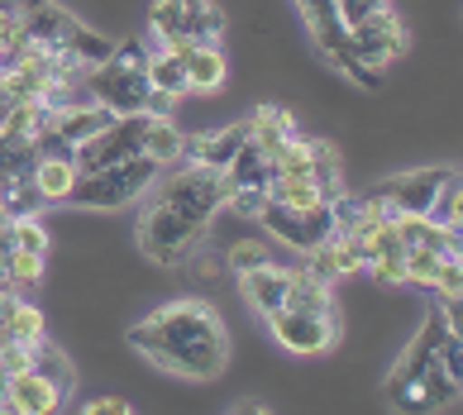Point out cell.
<instances>
[{
    "mask_svg": "<svg viewBox=\"0 0 463 415\" xmlns=\"http://www.w3.org/2000/svg\"><path fill=\"white\" fill-rule=\"evenodd\" d=\"M129 349L182 382H215L230 368V330L220 310L201 297L158 306L129 330Z\"/></svg>",
    "mask_w": 463,
    "mask_h": 415,
    "instance_id": "cell-1",
    "label": "cell"
},
{
    "mask_svg": "<svg viewBox=\"0 0 463 415\" xmlns=\"http://www.w3.org/2000/svg\"><path fill=\"white\" fill-rule=\"evenodd\" d=\"M458 377H463L458 330L439 310H430L420 335L406 344L397 368L387 373L383 391L397 410H449L458 401Z\"/></svg>",
    "mask_w": 463,
    "mask_h": 415,
    "instance_id": "cell-2",
    "label": "cell"
},
{
    "mask_svg": "<svg viewBox=\"0 0 463 415\" xmlns=\"http://www.w3.org/2000/svg\"><path fill=\"white\" fill-rule=\"evenodd\" d=\"M14 10H20L24 39L33 48H43V53H53V58H72V62H81L91 72V67H100L115 53V43L106 39V33L81 24L72 10L58 5V0H20Z\"/></svg>",
    "mask_w": 463,
    "mask_h": 415,
    "instance_id": "cell-3",
    "label": "cell"
},
{
    "mask_svg": "<svg viewBox=\"0 0 463 415\" xmlns=\"http://www.w3.org/2000/svg\"><path fill=\"white\" fill-rule=\"evenodd\" d=\"M87 96L100 100L110 115H148L153 86L144 72V43L139 39L115 43V53L87 72Z\"/></svg>",
    "mask_w": 463,
    "mask_h": 415,
    "instance_id": "cell-4",
    "label": "cell"
},
{
    "mask_svg": "<svg viewBox=\"0 0 463 415\" xmlns=\"http://www.w3.org/2000/svg\"><path fill=\"white\" fill-rule=\"evenodd\" d=\"M158 172L163 167L153 158H144V153L106 163L96 172H77V186H72V196H67V205H77V211H119V205L144 201V192L158 182Z\"/></svg>",
    "mask_w": 463,
    "mask_h": 415,
    "instance_id": "cell-5",
    "label": "cell"
},
{
    "mask_svg": "<svg viewBox=\"0 0 463 415\" xmlns=\"http://www.w3.org/2000/svg\"><path fill=\"white\" fill-rule=\"evenodd\" d=\"M148 33L158 43H220L225 14L211 0H153Z\"/></svg>",
    "mask_w": 463,
    "mask_h": 415,
    "instance_id": "cell-6",
    "label": "cell"
},
{
    "mask_svg": "<svg viewBox=\"0 0 463 415\" xmlns=\"http://www.w3.org/2000/svg\"><path fill=\"white\" fill-rule=\"evenodd\" d=\"M268 335L278 349L297 354V358H316V354H330L339 344V316L335 310H268L263 316Z\"/></svg>",
    "mask_w": 463,
    "mask_h": 415,
    "instance_id": "cell-7",
    "label": "cell"
},
{
    "mask_svg": "<svg viewBox=\"0 0 463 415\" xmlns=\"http://www.w3.org/2000/svg\"><path fill=\"white\" fill-rule=\"evenodd\" d=\"M259 224H263L272 239H282L287 249L311 253V249H320L325 239L339 230V201H320V205H306V211H291V205L268 201Z\"/></svg>",
    "mask_w": 463,
    "mask_h": 415,
    "instance_id": "cell-8",
    "label": "cell"
},
{
    "mask_svg": "<svg viewBox=\"0 0 463 415\" xmlns=\"http://www.w3.org/2000/svg\"><path fill=\"white\" fill-rule=\"evenodd\" d=\"M297 10H301L306 29H311V39L320 43V53L330 58L345 77H354L358 86H368V91H373V86H377V72L354 58L349 29H345V20H339V5H335V0H297Z\"/></svg>",
    "mask_w": 463,
    "mask_h": 415,
    "instance_id": "cell-9",
    "label": "cell"
},
{
    "mask_svg": "<svg viewBox=\"0 0 463 415\" xmlns=\"http://www.w3.org/2000/svg\"><path fill=\"white\" fill-rule=\"evenodd\" d=\"M349 43H354V58L364 62V67H373V72H383L387 62H397L402 53H406V24H402V14L392 10V5H383V10H373L368 20H358V24H349Z\"/></svg>",
    "mask_w": 463,
    "mask_h": 415,
    "instance_id": "cell-10",
    "label": "cell"
},
{
    "mask_svg": "<svg viewBox=\"0 0 463 415\" xmlns=\"http://www.w3.org/2000/svg\"><path fill=\"white\" fill-rule=\"evenodd\" d=\"M449 177V167H416V172H397L383 186H373L368 196H377L392 215H430L439 182Z\"/></svg>",
    "mask_w": 463,
    "mask_h": 415,
    "instance_id": "cell-11",
    "label": "cell"
},
{
    "mask_svg": "<svg viewBox=\"0 0 463 415\" xmlns=\"http://www.w3.org/2000/svg\"><path fill=\"white\" fill-rule=\"evenodd\" d=\"M62 406V387L53 377H43L39 368L10 373L5 377V410L14 415H53Z\"/></svg>",
    "mask_w": 463,
    "mask_h": 415,
    "instance_id": "cell-12",
    "label": "cell"
},
{
    "mask_svg": "<svg viewBox=\"0 0 463 415\" xmlns=\"http://www.w3.org/2000/svg\"><path fill=\"white\" fill-rule=\"evenodd\" d=\"M306 268H311L320 282H335V277H364L368 258H364V249H358L345 230H335L320 249L306 253Z\"/></svg>",
    "mask_w": 463,
    "mask_h": 415,
    "instance_id": "cell-13",
    "label": "cell"
},
{
    "mask_svg": "<svg viewBox=\"0 0 463 415\" xmlns=\"http://www.w3.org/2000/svg\"><path fill=\"white\" fill-rule=\"evenodd\" d=\"M249 144V119H239V125L220 129V134H201V138H186V163L196 167H211V172H225L230 158L239 148Z\"/></svg>",
    "mask_w": 463,
    "mask_h": 415,
    "instance_id": "cell-14",
    "label": "cell"
},
{
    "mask_svg": "<svg viewBox=\"0 0 463 415\" xmlns=\"http://www.w3.org/2000/svg\"><path fill=\"white\" fill-rule=\"evenodd\" d=\"M29 182H33V196H39L43 205H67V196H72V186H77L72 153H39Z\"/></svg>",
    "mask_w": 463,
    "mask_h": 415,
    "instance_id": "cell-15",
    "label": "cell"
},
{
    "mask_svg": "<svg viewBox=\"0 0 463 415\" xmlns=\"http://www.w3.org/2000/svg\"><path fill=\"white\" fill-rule=\"evenodd\" d=\"M144 72H148V86L163 96H186V43H158L144 53Z\"/></svg>",
    "mask_w": 463,
    "mask_h": 415,
    "instance_id": "cell-16",
    "label": "cell"
},
{
    "mask_svg": "<svg viewBox=\"0 0 463 415\" xmlns=\"http://www.w3.org/2000/svg\"><path fill=\"white\" fill-rule=\"evenodd\" d=\"M230 77V62L220 53V43H186V91L215 96Z\"/></svg>",
    "mask_w": 463,
    "mask_h": 415,
    "instance_id": "cell-17",
    "label": "cell"
},
{
    "mask_svg": "<svg viewBox=\"0 0 463 415\" xmlns=\"http://www.w3.org/2000/svg\"><path fill=\"white\" fill-rule=\"evenodd\" d=\"M239 291H244V301L259 310V316H268V310H278L282 297H287V268L263 263V268L239 272Z\"/></svg>",
    "mask_w": 463,
    "mask_h": 415,
    "instance_id": "cell-18",
    "label": "cell"
},
{
    "mask_svg": "<svg viewBox=\"0 0 463 415\" xmlns=\"http://www.w3.org/2000/svg\"><path fill=\"white\" fill-rule=\"evenodd\" d=\"M144 158H153L158 167H177L186 158V134L173 115H148L144 129Z\"/></svg>",
    "mask_w": 463,
    "mask_h": 415,
    "instance_id": "cell-19",
    "label": "cell"
},
{
    "mask_svg": "<svg viewBox=\"0 0 463 415\" xmlns=\"http://www.w3.org/2000/svg\"><path fill=\"white\" fill-rule=\"evenodd\" d=\"M282 306L287 310H335V291H330V282H320L311 268H287V297H282Z\"/></svg>",
    "mask_w": 463,
    "mask_h": 415,
    "instance_id": "cell-20",
    "label": "cell"
},
{
    "mask_svg": "<svg viewBox=\"0 0 463 415\" xmlns=\"http://www.w3.org/2000/svg\"><path fill=\"white\" fill-rule=\"evenodd\" d=\"M39 339H48L43 310H39V306H29L24 297H14L10 316L0 320V344H39Z\"/></svg>",
    "mask_w": 463,
    "mask_h": 415,
    "instance_id": "cell-21",
    "label": "cell"
},
{
    "mask_svg": "<svg viewBox=\"0 0 463 415\" xmlns=\"http://www.w3.org/2000/svg\"><path fill=\"white\" fill-rule=\"evenodd\" d=\"M287 134H297V115H291L287 106H259L249 115V144L253 148H272V144H282Z\"/></svg>",
    "mask_w": 463,
    "mask_h": 415,
    "instance_id": "cell-22",
    "label": "cell"
},
{
    "mask_svg": "<svg viewBox=\"0 0 463 415\" xmlns=\"http://www.w3.org/2000/svg\"><path fill=\"white\" fill-rule=\"evenodd\" d=\"M268 201L291 205V211H306V205H320V201H335L316 177H272L268 182Z\"/></svg>",
    "mask_w": 463,
    "mask_h": 415,
    "instance_id": "cell-23",
    "label": "cell"
},
{
    "mask_svg": "<svg viewBox=\"0 0 463 415\" xmlns=\"http://www.w3.org/2000/svg\"><path fill=\"white\" fill-rule=\"evenodd\" d=\"M220 177H225V192H230V186H268V177H272V172H268L263 148L244 144V148H239L234 158H230V167L220 172Z\"/></svg>",
    "mask_w": 463,
    "mask_h": 415,
    "instance_id": "cell-24",
    "label": "cell"
},
{
    "mask_svg": "<svg viewBox=\"0 0 463 415\" xmlns=\"http://www.w3.org/2000/svg\"><path fill=\"white\" fill-rule=\"evenodd\" d=\"M449 258H458V253H439V249H425V244L406 249V282L411 287H435Z\"/></svg>",
    "mask_w": 463,
    "mask_h": 415,
    "instance_id": "cell-25",
    "label": "cell"
},
{
    "mask_svg": "<svg viewBox=\"0 0 463 415\" xmlns=\"http://www.w3.org/2000/svg\"><path fill=\"white\" fill-rule=\"evenodd\" d=\"M0 277H5V287H14V291L39 287L43 282V258L24 253V249H10L5 258H0Z\"/></svg>",
    "mask_w": 463,
    "mask_h": 415,
    "instance_id": "cell-26",
    "label": "cell"
},
{
    "mask_svg": "<svg viewBox=\"0 0 463 415\" xmlns=\"http://www.w3.org/2000/svg\"><path fill=\"white\" fill-rule=\"evenodd\" d=\"M33 368H39L43 377H53V382L62 387V396L77 387V373H72V363H67V354H62V349H53L48 339L33 344Z\"/></svg>",
    "mask_w": 463,
    "mask_h": 415,
    "instance_id": "cell-27",
    "label": "cell"
},
{
    "mask_svg": "<svg viewBox=\"0 0 463 415\" xmlns=\"http://www.w3.org/2000/svg\"><path fill=\"white\" fill-rule=\"evenodd\" d=\"M10 239H14V249H24V253H39L48 258V224L39 215H10Z\"/></svg>",
    "mask_w": 463,
    "mask_h": 415,
    "instance_id": "cell-28",
    "label": "cell"
},
{
    "mask_svg": "<svg viewBox=\"0 0 463 415\" xmlns=\"http://www.w3.org/2000/svg\"><path fill=\"white\" fill-rule=\"evenodd\" d=\"M430 220L444 224V230H458V167H449V177L439 182L435 205H430Z\"/></svg>",
    "mask_w": 463,
    "mask_h": 415,
    "instance_id": "cell-29",
    "label": "cell"
},
{
    "mask_svg": "<svg viewBox=\"0 0 463 415\" xmlns=\"http://www.w3.org/2000/svg\"><path fill=\"white\" fill-rule=\"evenodd\" d=\"M364 272L373 277V282H383V287H402V282H406V249H387V253H373Z\"/></svg>",
    "mask_w": 463,
    "mask_h": 415,
    "instance_id": "cell-30",
    "label": "cell"
},
{
    "mask_svg": "<svg viewBox=\"0 0 463 415\" xmlns=\"http://www.w3.org/2000/svg\"><path fill=\"white\" fill-rule=\"evenodd\" d=\"M268 205V186H230L225 192V211L239 220H259Z\"/></svg>",
    "mask_w": 463,
    "mask_h": 415,
    "instance_id": "cell-31",
    "label": "cell"
},
{
    "mask_svg": "<svg viewBox=\"0 0 463 415\" xmlns=\"http://www.w3.org/2000/svg\"><path fill=\"white\" fill-rule=\"evenodd\" d=\"M263 263H272L263 239H239V244L225 253V268H230L234 277H239V272H249V268H263Z\"/></svg>",
    "mask_w": 463,
    "mask_h": 415,
    "instance_id": "cell-32",
    "label": "cell"
},
{
    "mask_svg": "<svg viewBox=\"0 0 463 415\" xmlns=\"http://www.w3.org/2000/svg\"><path fill=\"white\" fill-rule=\"evenodd\" d=\"M29 39H24V24H20V10H0V58H10V53H20Z\"/></svg>",
    "mask_w": 463,
    "mask_h": 415,
    "instance_id": "cell-33",
    "label": "cell"
},
{
    "mask_svg": "<svg viewBox=\"0 0 463 415\" xmlns=\"http://www.w3.org/2000/svg\"><path fill=\"white\" fill-rule=\"evenodd\" d=\"M134 406L119 401V396H96V401H87V415H129Z\"/></svg>",
    "mask_w": 463,
    "mask_h": 415,
    "instance_id": "cell-34",
    "label": "cell"
},
{
    "mask_svg": "<svg viewBox=\"0 0 463 415\" xmlns=\"http://www.w3.org/2000/svg\"><path fill=\"white\" fill-rule=\"evenodd\" d=\"M234 410H239V415H253V410H259V415H263L268 406H263V401H234Z\"/></svg>",
    "mask_w": 463,
    "mask_h": 415,
    "instance_id": "cell-35",
    "label": "cell"
},
{
    "mask_svg": "<svg viewBox=\"0 0 463 415\" xmlns=\"http://www.w3.org/2000/svg\"><path fill=\"white\" fill-rule=\"evenodd\" d=\"M0 287H5V277H0Z\"/></svg>",
    "mask_w": 463,
    "mask_h": 415,
    "instance_id": "cell-36",
    "label": "cell"
},
{
    "mask_svg": "<svg viewBox=\"0 0 463 415\" xmlns=\"http://www.w3.org/2000/svg\"><path fill=\"white\" fill-rule=\"evenodd\" d=\"M0 67H5V58H0Z\"/></svg>",
    "mask_w": 463,
    "mask_h": 415,
    "instance_id": "cell-37",
    "label": "cell"
}]
</instances>
